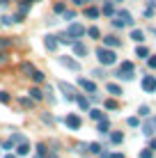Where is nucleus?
Instances as JSON below:
<instances>
[{
	"label": "nucleus",
	"mask_w": 156,
	"mask_h": 158,
	"mask_svg": "<svg viewBox=\"0 0 156 158\" xmlns=\"http://www.w3.org/2000/svg\"><path fill=\"white\" fill-rule=\"evenodd\" d=\"M62 14H64V21H71V19H74V16H76V14H74V12H71V9H64V12H62Z\"/></svg>",
	"instance_id": "58836bf2"
},
{
	"label": "nucleus",
	"mask_w": 156,
	"mask_h": 158,
	"mask_svg": "<svg viewBox=\"0 0 156 158\" xmlns=\"http://www.w3.org/2000/svg\"><path fill=\"white\" fill-rule=\"evenodd\" d=\"M87 149H90V154H101V151H103V147H101L99 142H92V144H87Z\"/></svg>",
	"instance_id": "393cba45"
},
{
	"label": "nucleus",
	"mask_w": 156,
	"mask_h": 158,
	"mask_svg": "<svg viewBox=\"0 0 156 158\" xmlns=\"http://www.w3.org/2000/svg\"><path fill=\"white\" fill-rule=\"evenodd\" d=\"M46 158H60V156H57L55 151H53V154H46Z\"/></svg>",
	"instance_id": "49530a36"
},
{
	"label": "nucleus",
	"mask_w": 156,
	"mask_h": 158,
	"mask_svg": "<svg viewBox=\"0 0 156 158\" xmlns=\"http://www.w3.org/2000/svg\"><path fill=\"white\" fill-rule=\"evenodd\" d=\"M9 140H12L14 144H16V142H25V138H23L21 133H12V138H9Z\"/></svg>",
	"instance_id": "7c9ffc66"
},
{
	"label": "nucleus",
	"mask_w": 156,
	"mask_h": 158,
	"mask_svg": "<svg viewBox=\"0 0 156 158\" xmlns=\"http://www.w3.org/2000/svg\"><path fill=\"white\" fill-rule=\"evenodd\" d=\"M149 149H152V151H156V140H149Z\"/></svg>",
	"instance_id": "a18cd8bd"
},
{
	"label": "nucleus",
	"mask_w": 156,
	"mask_h": 158,
	"mask_svg": "<svg viewBox=\"0 0 156 158\" xmlns=\"http://www.w3.org/2000/svg\"><path fill=\"white\" fill-rule=\"evenodd\" d=\"M103 108H108V110H117V108H120V103L112 101V99H108V101H103Z\"/></svg>",
	"instance_id": "bb28decb"
},
{
	"label": "nucleus",
	"mask_w": 156,
	"mask_h": 158,
	"mask_svg": "<svg viewBox=\"0 0 156 158\" xmlns=\"http://www.w3.org/2000/svg\"><path fill=\"white\" fill-rule=\"evenodd\" d=\"M101 14H106V16H112V2H108V0H103V7L99 9Z\"/></svg>",
	"instance_id": "5701e85b"
},
{
	"label": "nucleus",
	"mask_w": 156,
	"mask_h": 158,
	"mask_svg": "<svg viewBox=\"0 0 156 158\" xmlns=\"http://www.w3.org/2000/svg\"><path fill=\"white\" fill-rule=\"evenodd\" d=\"M131 39L138 41V44H142L145 41V32L142 30H131Z\"/></svg>",
	"instance_id": "6ab92c4d"
},
{
	"label": "nucleus",
	"mask_w": 156,
	"mask_h": 158,
	"mask_svg": "<svg viewBox=\"0 0 156 158\" xmlns=\"http://www.w3.org/2000/svg\"><path fill=\"white\" fill-rule=\"evenodd\" d=\"M92 76H94V78H106V69H94Z\"/></svg>",
	"instance_id": "72a5a7b5"
},
{
	"label": "nucleus",
	"mask_w": 156,
	"mask_h": 158,
	"mask_svg": "<svg viewBox=\"0 0 156 158\" xmlns=\"http://www.w3.org/2000/svg\"><path fill=\"white\" fill-rule=\"evenodd\" d=\"M90 117L99 122V119H103L106 115H103V110H99V108H90Z\"/></svg>",
	"instance_id": "412c9836"
},
{
	"label": "nucleus",
	"mask_w": 156,
	"mask_h": 158,
	"mask_svg": "<svg viewBox=\"0 0 156 158\" xmlns=\"http://www.w3.org/2000/svg\"><path fill=\"white\" fill-rule=\"evenodd\" d=\"M126 124H129V126H131V128L140 126V117H129V119H126Z\"/></svg>",
	"instance_id": "c85d7f7f"
},
{
	"label": "nucleus",
	"mask_w": 156,
	"mask_h": 158,
	"mask_svg": "<svg viewBox=\"0 0 156 158\" xmlns=\"http://www.w3.org/2000/svg\"><path fill=\"white\" fill-rule=\"evenodd\" d=\"M57 87H60V89L64 92V99H67V101H74V99H76V89H74L71 85H67V83H57Z\"/></svg>",
	"instance_id": "423d86ee"
},
{
	"label": "nucleus",
	"mask_w": 156,
	"mask_h": 158,
	"mask_svg": "<svg viewBox=\"0 0 156 158\" xmlns=\"http://www.w3.org/2000/svg\"><path fill=\"white\" fill-rule=\"evenodd\" d=\"M16 154H19V156H28V154H30V144H28V142H19Z\"/></svg>",
	"instance_id": "dca6fc26"
},
{
	"label": "nucleus",
	"mask_w": 156,
	"mask_h": 158,
	"mask_svg": "<svg viewBox=\"0 0 156 158\" xmlns=\"http://www.w3.org/2000/svg\"><path fill=\"white\" fill-rule=\"evenodd\" d=\"M5 46H9V39H0V48H5Z\"/></svg>",
	"instance_id": "c03bdc74"
},
{
	"label": "nucleus",
	"mask_w": 156,
	"mask_h": 158,
	"mask_svg": "<svg viewBox=\"0 0 156 158\" xmlns=\"http://www.w3.org/2000/svg\"><path fill=\"white\" fill-rule=\"evenodd\" d=\"M2 149H14V142H12V140H7V142H2Z\"/></svg>",
	"instance_id": "79ce46f5"
},
{
	"label": "nucleus",
	"mask_w": 156,
	"mask_h": 158,
	"mask_svg": "<svg viewBox=\"0 0 156 158\" xmlns=\"http://www.w3.org/2000/svg\"><path fill=\"white\" fill-rule=\"evenodd\" d=\"M62 122H64V124H67V126H69V128H71V131H78L80 126H83V119H80L78 115H67V117H64V119H62Z\"/></svg>",
	"instance_id": "39448f33"
},
{
	"label": "nucleus",
	"mask_w": 156,
	"mask_h": 158,
	"mask_svg": "<svg viewBox=\"0 0 156 158\" xmlns=\"http://www.w3.org/2000/svg\"><path fill=\"white\" fill-rule=\"evenodd\" d=\"M30 99L32 101H41V99H44V94H41L39 87H32V89H30Z\"/></svg>",
	"instance_id": "aec40b11"
},
{
	"label": "nucleus",
	"mask_w": 156,
	"mask_h": 158,
	"mask_svg": "<svg viewBox=\"0 0 156 158\" xmlns=\"http://www.w3.org/2000/svg\"><path fill=\"white\" fill-rule=\"evenodd\" d=\"M96 131H99V133L101 135H108L110 133V122H108V119H99V126H96Z\"/></svg>",
	"instance_id": "ddd939ff"
},
{
	"label": "nucleus",
	"mask_w": 156,
	"mask_h": 158,
	"mask_svg": "<svg viewBox=\"0 0 156 158\" xmlns=\"http://www.w3.org/2000/svg\"><path fill=\"white\" fill-rule=\"evenodd\" d=\"M9 99H12V96H9L7 92H0V103H9Z\"/></svg>",
	"instance_id": "4c0bfd02"
},
{
	"label": "nucleus",
	"mask_w": 156,
	"mask_h": 158,
	"mask_svg": "<svg viewBox=\"0 0 156 158\" xmlns=\"http://www.w3.org/2000/svg\"><path fill=\"white\" fill-rule=\"evenodd\" d=\"M78 87H83V89L90 92V94H92V92H96V85L92 83V80H87V78H78Z\"/></svg>",
	"instance_id": "9d476101"
},
{
	"label": "nucleus",
	"mask_w": 156,
	"mask_h": 158,
	"mask_svg": "<svg viewBox=\"0 0 156 158\" xmlns=\"http://www.w3.org/2000/svg\"><path fill=\"white\" fill-rule=\"evenodd\" d=\"M140 85H142V89L147 92V94H154L156 92V76H142Z\"/></svg>",
	"instance_id": "7ed1b4c3"
},
{
	"label": "nucleus",
	"mask_w": 156,
	"mask_h": 158,
	"mask_svg": "<svg viewBox=\"0 0 156 158\" xmlns=\"http://www.w3.org/2000/svg\"><path fill=\"white\" fill-rule=\"evenodd\" d=\"M32 103H35L32 99H25V96L21 99V106H23V108H32Z\"/></svg>",
	"instance_id": "c9c22d12"
},
{
	"label": "nucleus",
	"mask_w": 156,
	"mask_h": 158,
	"mask_svg": "<svg viewBox=\"0 0 156 158\" xmlns=\"http://www.w3.org/2000/svg\"><path fill=\"white\" fill-rule=\"evenodd\" d=\"M71 46H74V53H76V55H78V57H85V55H87V53H90V51H87V46H85V44H83V41H78V39H76V41H74V44H71Z\"/></svg>",
	"instance_id": "1a4fd4ad"
},
{
	"label": "nucleus",
	"mask_w": 156,
	"mask_h": 158,
	"mask_svg": "<svg viewBox=\"0 0 156 158\" xmlns=\"http://www.w3.org/2000/svg\"><path fill=\"white\" fill-rule=\"evenodd\" d=\"M110 158H124V154H110Z\"/></svg>",
	"instance_id": "de8ad7c7"
},
{
	"label": "nucleus",
	"mask_w": 156,
	"mask_h": 158,
	"mask_svg": "<svg viewBox=\"0 0 156 158\" xmlns=\"http://www.w3.org/2000/svg\"><path fill=\"white\" fill-rule=\"evenodd\" d=\"M147 64H149V69H156V55H147Z\"/></svg>",
	"instance_id": "e433bc0d"
},
{
	"label": "nucleus",
	"mask_w": 156,
	"mask_h": 158,
	"mask_svg": "<svg viewBox=\"0 0 156 158\" xmlns=\"http://www.w3.org/2000/svg\"><path fill=\"white\" fill-rule=\"evenodd\" d=\"M152 154H154L152 149H145V151H140V158H152Z\"/></svg>",
	"instance_id": "ea45409f"
},
{
	"label": "nucleus",
	"mask_w": 156,
	"mask_h": 158,
	"mask_svg": "<svg viewBox=\"0 0 156 158\" xmlns=\"http://www.w3.org/2000/svg\"><path fill=\"white\" fill-rule=\"evenodd\" d=\"M71 2H74V5H83L85 0H71Z\"/></svg>",
	"instance_id": "09e8293b"
},
{
	"label": "nucleus",
	"mask_w": 156,
	"mask_h": 158,
	"mask_svg": "<svg viewBox=\"0 0 156 158\" xmlns=\"http://www.w3.org/2000/svg\"><path fill=\"white\" fill-rule=\"evenodd\" d=\"M35 158H44V156H35Z\"/></svg>",
	"instance_id": "864d4df0"
},
{
	"label": "nucleus",
	"mask_w": 156,
	"mask_h": 158,
	"mask_svg": "<svg viewBox=\"0 0 156 158\" xmlns=\"http://www.w3.org/2000/svg\"><path fill=\"white\" fill-rule=\"evenodd\" d=\"M136 55L140 57V60H142V57H147V55H149V48H147V46H142V44H140V46L136 48Z\"/></svg>",
	"instance_id": "b1692460"
},
{
	"label": "nucleus",
	"mask_w": 156,
	"mask_h": 158,
	"mask_svg": "<svg viewBox=\"0 0 156 158\" xmlns=\"http://www.w3.org/2000/svg\"><path fill=\"white\" fill-rule=\"evenodd\" d=\"M106 89H108L112 96H122V94H124V92H122V87L115 85V83H108V85H106Z\"/></svg>",
	"instance_id": "4468645a"
},
{
	"label": "nucleus",
	"mask_w": 156,
	"mask_h": 158,
	"mask_svg": "<svg viewBox=\"0 0 156 158\" xmlns=\"http://www.w3.org/2000/svg\"><path fill=\"white\" fill-rule=\"evenodd\" d=\"M87 35L92 37V39H99V37H101V32H99V28H90V30H87Z\"/></svg>",
	"instance_id": "2f4dec72"
},
{
	"label": "nucleus",
	"mask_w": 156,
	"mask_h": 158,
	"mask_svg": "<svg viewBox=\"0 0 156 158\" xmlns=\"http://www.w3.org/2000/svg\"><path fill=\"white\" fill-rule=\"evenodd\" d=\"M85 16H87V19H99L101 12H99L96 7H87V9H85Z\"/></svg>",
	"instance_id": "4be33fe9"
},
{
	"label": "nucleus",
	"mask_w": 156,
	"mask_h": 158,
	"mask_svg": "<svg viewBox=\"0 0 156 158\" xmlns=\"http://www.w3.org/2000/svg\"><path fill=\"white\" fill-rule=\"evenodd\" d=\"M117 19H120V21H122L124 25H133V19H131V14H129V12H122V9H120Z\"/></svg>",
	"instance_id": "2eb2a0df"
},
{
	"label": "nucleus",
	"mask_w": 156,
	"mask_h": 158,
	"mask_svg": "<svg viewBox=\"0 0 156 158\" xmlns=\"http://www.w3.org/2000/svg\"><path fill=\"white\" fill-rule=\"evenodd\" d=\"M149 32H152V35L156 37V28H149Z\"/></svg>",
	"instance_id": "8fccbe9b"
},
{
	"label": "nucleus",
	"mask_w": 156,
	"mask_h": 158,
	"mask_svg": "<svg viewBox=\"0 0 156 158\" xmlns=\"http://www.w3.org/2000/svg\"><path fill=\"white\" fill-rule=\"evenodd\" d=\"M142 133L147 135V138H149L152 133H156V117H149L147 122L142 124Z\"/></svg>",
	"instance_id": "0eeeda50"
},
{
	"label": "nucleus",
	"mask_w": 156,
	"mask_h": 158,
	"mask_svg": "<svg viewBox=\"0 0 156 158\" xmlns=\"http://www.w3.org/2000/svg\"><path fill=\"white\" fill-rule=\"evenodd\" d=\"M138 117H149V106H140L138 108Z\"/></svg>",
	"instance_id": "c756f323"
},
{
	"label": "nucleus",
	"mask_w": 156,
	"mask_h": 158,
	"mask_svg": "<svg viewBox=\"0 0 156 158\" xmlns=\"http://www.w3.org/2000/svg\"><path fill=\"white\" fill-rule=\"evenodd\" d=\"M44 44H46L48 51H55V48H57V37H51V35H48L46 39H44Z\"/></svg>",
	"instance_id": "f3484780"
},
{
	"label": "nucleus",
	"mask_w": 156,
	"mask_h": 158,
	"mask_svg": "<svg viewBox=\"0 0 156 158\" xmlns=\"http://www.w3.org/2000/svg\"><path fill=\"white\" fill-rule=\"evenodd\" d=\"M96 60H99L103 67H110V64L117 62V55H115V51H112V48L101 46V48H96Z\"/></svg>",
	"instance_id": "f257e3e1"
},
{
	"label": "nucleus",
	"mask_w": 156,
	"mask_h": 158,
	"mask_svg": "<svg viewBox=\"0 0 156 158\" xmlns=\"http://www.w3.org/2000/svg\"><path fill=\"white\" fill-rule=\"evenodd\" d=\"M21 71H23L25 76H32V71H35V67H32L30 62H23V64H21Z\"/></svg>",
	"instance_id": "a878e982"
},
{
	"label": "nucleus",
	"mask_w": 156,
	"mask_h": 158,
	"mask_svg": "<svg viewBox=\"0 0 156 158\" xmlns=\"http://www.w3.org/2000/svg\"><path fill=\"white\" fill-rule=\"evenodd\" d=\"M112 25H115V28H124V23H122L120 19H115V21H112Z\"/></svg>",
	"instance_id": "37998d69"
},
{
	"label": "nucleus",
	"mask_w": 156,
	"mask_h": 158,
	"mask_svg": "<svg viewBox=\"0 0 156 158\" xmlns=\"http://www.w3.org/2000/svg\"><path fill=\"white\" fill-rule=\"evenodd\" d=\"M110 142H112V144H122V142H124V133H120V131L110 133Z\"/></svg>",
	"instance_id": "a211bd4d"
},
{
	"label": "nucleus",
	"mask_w": 156,
	"mask_h": 158,
	"mask_svg": "<svg viewBox=\"0 0 156 158\" xmlns=\"http://www.w3.org/2000/svg\"><path fill=\"white\" fill-rule=\"evenodd\" d=\"M149 5H152V7H156V0H149Z\"/></svg>",
	"instance_id": "3c124183"
},
{
	"label": "nucleus",
	"mask_w": 156,
	"mask_h": 158,
	"mask_svg": "<svg viewBox=\"0 0 156 158\" xmlns=\"http://www.w3.org/2000/svg\"><path fill=\"white\" fill-rule=\"evenodd\" d=\"M74 101L78 103L80 110H90V99H87L85 94H76V99H74Z\"/></svg>",
	"instance_id": "f8f14e48"
},
{
	"label": "nucleus",
	"mask_w": 156,
	"mask_h": 158,
	"mask_svg": "<svg viewBox=\"0 0 156 158\" xmlns=\"http://www.w3.org/2000/svg\"><path fill=\"white\" fill-rule=\"evenodd\" d=\"M5 158H16V156H14V154H7V156H5Z\"/></svg>",
	"instance_id": "603ef678"
},
{
	"label": "nucleus",
	"mask_w": 156,
	"mask_h": 158,
	"mask_svg": "<svg viewBox=\"0 0 156 158\" xmlns=\"http://www.w3.org/2000/svg\"><path fill=\"white\" fill-rule=\"evenodd\" d=\"M30 78L35 80V83H44V73H41V71H37V69L32 71V76H30Z\"/></svg>",
	"instance_id": "cd10ccee"
},
{
	"label": "nucleus",
	"mask_w": 156,
	"mask_h": 158,
	"mask_svg": "<svg viewBox=\"0 0 156 158\" xmlns=\"http://www.w3.org/2000/svg\"><path fill=\"white\" fill-rule=\"evenodd\" d=\"M67 35L71 37V39H80V37L85 35V28H83L80 23H71V25L67 28Z\"/></svg>",
	"instance_id": "20e7f679"
},
{
	"label": "nucleus",
	"mask_w": 156,
	"mask_h": 158,
	"mask_svg": "<svg viewBox=\"0 0 156 158\" xmlns=\"http://www.w3.org/2000/svg\"><path fill=\"white\" fill-rule=\"evenodd\" d=\"M2 23H5V25H12V23H16V16H2Z\"/></svg>",
	"instance_id": "f704fd0d"
},
{
	"label": "nucleus",
	"mask_w": 156,
	"mask_h": 158,
	"mask_svg": "<svg viewBox=\"0 0 156 158\" xmlns=\"http://www.w3.org/2000/svg\"><path fill=\"white\" fill-rule=\"evenodd\" d=\"M60 64H62V67H67V69H71V71H78V69H80V64L76 62V60H71V57H67V55L60 57Z\"/></svg>",
	"instance_id": "6e6552de"
},
{
	"label": "nucleus",
	"mask_w": 156,
	"mask_h": 158,
	"mask_svg": "<svg viewBox=\"0 0 156 158\" xmlns=\"http://www.w3.org/2000/svg\"><path fill=\"white\" fill-rule=\"evenodd\" d=\"M103 46H108V48H120L122 41L117 39L115 35H108V37H103Z\"/></svg>",
	"instance_id": "9b49d317"
},
{
	"label": "nucleus",
	"mask_w": 156,
	"mask_h": 158,
	"mask_svg": "<svg viewBox=\"0 0 156 158\" xmlns=\"http://www.w3.org/2000/svg\"><path fill=\"white\" fill-rule=\"evenodd\" d=\"M46 154H48L46 144H37V156H46Z\"/></svg>",
	"instance_id": "473e14b6"
},
{
	"label": "nucleus",
	"mask_w": 156,
	"mask_h": 158,
	"mask_svg": "<svg viewBox=\"0 0 156 158\" xmlns=\"http://www.w3.org/2000/svg\"><path fill=\"white\" fill-rule=\"evenodd\" d=\"M117 78L120 80H133V62L124 60L120 64V69H117Z\"/></svg>",
	"instance_id": "f03ea898"
},
{
	"label": "nucleus",
	"mask_w": 156,
	"mask_h": 158,
	"mask_svg": "<svg viewBox=\"0 0 156 158\" xmlns=\"http://www.w3.org/2000/svg\"><path fill=\"white\" fill-rule=\"evenodd\" d=\"M64 9H67V7H64V2H57V5H55V12H57V14H62Z\"/></svg>",
	"instance_id": "a19ab883"
}]
</instances>
